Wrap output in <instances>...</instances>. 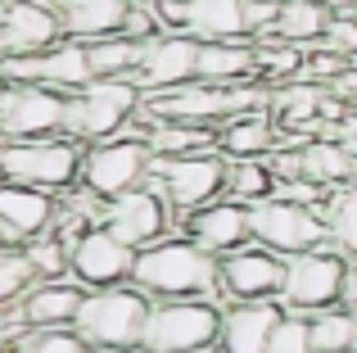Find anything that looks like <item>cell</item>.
I'll use <instances>...</instances> for the list:
<instances>
[{"instance_id": "6da1fadb", "label": "cell", "mask_w": 357, "mask_h": 353, "mask_svg": "<svg viewBox=\"0 0 357 353\" xmlns=\"http://www.w3.org/2000/svg\"><path fill=\"white\" fill-rule=\"evenodd\" d=\"M131 285L145 290L149 299H218V258L176 231L136 254Z\"/></svg>"}, {"instance_id": "7a4b0ae2", "label": "cell", "mask_w": 357, "mask_h": 353, "mask_svg": "<svg viewBox=\"0 0 357 353\" xmlns=\"http://www.w3.org/2000/svg\"><path fill=\"white\" fill-rule=\"evenodd\" d=\"M149 308H154V299L145 290H136V285L86 290L73 331L82 336V345L91 353H127V349H140Z\"/></svg>"}, {"instance_id": "3957f363", "label": "cell", "mask_w": 357, "mask_h": 353, "mask_svg": "<svg viewBox=\"0 0 357 353\" xmlns=\"http://www.w3.org/2000/svg\"><path fill=\"white\" fill-rule=\"evenodd\" d=\"M140 105H145V91L131 77H105V82H86L82 91L68 96V123L63 136H73L77 145H100L122 136L136 123Z\"/></svg>"}, {"instance_id": "277c9868", "label": "cell", "mask_w": 357, "mask_h": 353, "mask_svg": "<svg viewBox=\"0 0 357 353\" xmlns=\"http://www.w3.org/2000/svg\"><path fill=\"white\" fill-rule=\"evenodd\" d=\"M222 336L218 299H154L140 353H213Z\"/></svg>"}, {"instance_id": "5b68a950", "label": "cell", "mask_w": 357, "mask_h": 353, "mask_svg": "<svg viewBox=\"0 0 357 353\" xmlns=\"http://www.w3.org/2000/svg\"><path fill=\"white\" fill-rule=\"evenodd\" d=\"M82 154L73 136H45V141H5L0 150V181L36 186L50 195H68L82 181Z\"/></svg>"}, {"instance_id": "8992f818", "label": "cell", "mask_w": 357, "mask_h": 353, "mask_svg": "<svg viewBox=\"0 0 357 353\" xmlns=\"http://www.w3.org/2000/svg\"><path fill=\"white\" fill-rule=\"evenodd\" d=\"M149 163H154V150H149V141H145V127L131 123L122 136H114V141L86 145V154H82V181L77 186L109 204V200H118V195L145 186Z\"/></svg>"}, {"instance_id": "52a82bcc", "label": "cell", "mask_w": 357, "mask_h": 353, "mask_svg": "<svg viewBox=\"0 0 357 353\" xmlns=\"http://www.w3.org/2000/svg\"><path fill=\"white\" fill-rule=\"evenodd\" d=\"M145 186L163 195L167 209L176 213V222H181L185 213L222 200V190H227V159H222L218 150L185 154V159H154Z\"/></svg>"}, {"instance_id": "ba28073f", "label": "cell", "mask_w": 357, "mask_h": 353, "mask_svg": "<svg viewBox=\"0 0 357 353\" xmlns=\"http://www.w3.org/2000/svg\"><path fill=\"white\" fill-rule=\"evenodd\" d=\"M344 272H349V258L340 254L335 245L307 249V254L285 258V285H280V308L285 313H326L340 308V285Z\"/></svg>"}, {"instance_id": "9c48e42d", "label": "cell", "mask_w": 357, "mask_h": 353, "mask_svg": "<svg viewBox=\"0 0 357 353\" xmlns=\"http://www.w3.org/2000/svg\"><path fill=\"white\" fill-rule=\"evenodd\" d=\"M68 123V96L36 82H9L0 96V136L5 141H45L63 136Z\"/></svg>"}, {"instance_id": "30bf717a", "label": "cell", "mask_w": 357, "mask_h": 353, "mask_svg": "<svg viewBox=\"0 0 357 353\" xmlns=\"http://www.w3.org/2000/svg\"><path fill=\"white\" fill-rule=\"evenodd\" d=\"M249 222H253V245L271 249L280 258H294V254H307V249L331 245L321 213L303 209V204H289V200H276V195L253 204Z\"/></svg>"}, {"instance_id": "8fae6325", "label": "cell", "mask_w": 357, "mask_h": 353, "mask_svg": "<svg viewBox=\"0 0 357 353\" xmlns=\"http://www.w3.org/2000/svg\"><path fill=\"white\" fill-rule=\"evenodd\" d=\"M280 285H285V258L271 254L262 245H244L236 254L218 258V299L227 303H280Z\"/></svg>"}, {"instance_id": "7c38bea8", "label": "cell", "mask_w": 357, "mask_h": 353, "mask_svg": "<svg viewBox=\"0 0 357 353\" xmlns=\"http://www.w3.org/2000/svg\"><path fill=\"white\" fill-rule=\"evenodd\" d=\"M59 41H68L59 5H50V0H0V63L45 54Z\"/></svg>"}, {"instance_id": "4fadbf2b", "label": "cell", "mask_w": 357, "mask_h": 353, "mask_svg": "<svg viewBox=\"0 0 357 353\" xmlns=\"http://www.w3.org/2000/svg\"><path fill=\"white\" fill-rule=\"evenodd\" d=\"M100 227H109L122 245H131L140 254V249H149V245H158V240L176 236V213L167 209V200L158 190L136 186V190H127V195H118V200L105 204Z\"/></svg>"}, {"instance_id": "5bb4252c", "label": "cell", "mask_w": 357, "mask_h": 353, "mask_svg": "<svg viewBox=\"0 0 357 353\" xmlns=\"http://www.w3.org/2000/svg\"><path fill=\"white\" fill-rule=\"evenodd\" d=\"M136 272V249L122 245L109 227H91L86 236L73 245V281L82 290H114V285H131Z\"/></svg>"}, {"instance_id": "9a60e30c", "label": "cell", "mask_w": 357, "mask_h": 353, "mask_svg": "<svg viewBox=\"0 0 357 353\" xmlns=\"http://www.w3.org/2000/svg\"><path fill=\"white\" fill-rule=\"evenodd\" d=\"M195 73H199V41L185 32H158L154 41H145V54H140V68L131 82L145 96H163V91L195 82Z\"/></svg>"}, {"instance_id": "2e32d148", "label": "cell", "mask_w": 357, "mask_h": 353, "mask_svg": "<svg viewBox=\"0 0 357 353\" xmlns=\"http://www.w3.org/2000/svg\"><path fill=\"white\" fill-rule=\"evenodd\" d=\"M176 231L181 236H190L195 245L204 249V254H213V258H227V254H236V249L244 245H253V222H249V209L236 200H213V204H204V209H195V213H185L181 222H176Z\"/></svg>"}, {"instance_id": "e0dca14e", "label": "cell", "mask_w": 357, "mask_h": 353, "mask_svg": "<svg viewBox=\"0 0 357 353\" xmlns=\"http://www.w3.org/2000/svg\"><path fill=\"white\" fill-rule=\"evenodd\" d=\"M59 218V195L36 190V186L0 181V231L9 245H27V240L45 236Z\"/></svg>"}, {"instance_id": "ac0fdd59", "label": "cell", "mask_w": 357, "mask_h": 353, "mask_svg": "<svg viewBox=\"0 0 357 353\" xmlns=\"http://www.w3.org/2000/svg\"><path fill=\"white\" fill-rule=\"evenodd\" d=\"M280 303H227L222 308V336L218 353H267L271 349V331L280 322Z\"/></svg>"}, {"instance_id": "d6986e66", "label": "cell", "mask_w": 357, "mask_h": 353, "mask_svg": "<svg viewBox=\"0 0 357 353\" xmlns=\"http://www.w3.org/2000/svg\"><path fill=\"white\" fill-rule=\"evenodd\" d=\"M280 145V127L271 118V109H249V114H236L218 127V154L222 159H267Z\"/></svg>"}, {"instance_id": "ffe728a7", "label": "cell", "mask_w": 357, "mask_h": 353, "mask_svg": "<svg viewBox=\"0 0 357 353\" xmlns=\"http://www.w3.org/2000/svg\"><path fill=\"white\" fill-rule=\"evenodd\" d=\"M136 0H59V18H63V36L68 41H105L118 36L127 23Z\"/></svg>"}, {"instance_id": "44dd1931", "label": "cell", "mask_w": 357, "mask_h": 353, "mask_svg": "<svg viewBox=\"0 0 357 353\" xmlns=\"http://www.w3.org/2000/svg\"><path fill=\"white\" fill-rule=\"evenodd\" d=\"M195 82H208V87H244V82H258V54L253 41H199V73Z\"/></svg>"}, {"instance_id": "7402d4cb", "label": "cell", "mask_w": 357, "mask_h": 353, "mask_svg": "<svg viewBox=\"0 0 357 353\" xmlns=\"http://www.w3.org/2000/svg\"><path fill=\"white\" fill-rule=\"evenodd\" d=\"M185 36L195 41H244V0H185Z\"/></svg>"}, {"instance_id": "603a6c76", "label": "cell", "mask_w": 357, "mask_h": 353, "mask_svg": "<svg viewBox=\"0 0 357 353\" xmlns=\"http://www.w3.org/2000/svg\"><path fill=\"white\" fill-rule=\"evenodd\" d=\"M331 18H335L331 0H285V5H280V23H276V32H271L267 41H285V45L312 50V45H321Z\"/></svg>"}, {"instance_id": "cb8c5ba5", "label": "cell", "mask_w": 357, "mask_h": 353, "mask_svg": "<svg viewBox=\"0 0 357 353\" xmlns=\"http://www.w3.org/2000/svg\"><path fill=\"white\" fill-rule=\"evenodd\" d=\"M136 123L145 127V141L154 150V159H185V154H208L218 150V127H195V123H145L136 114Z\"/></svg>"}, {"instance_id": "d4e9b609", "label": "cell", "mask_w": 357, "mask_h": 353, "mask_svg": "<svg viewBox=\"0 0 357 353\" xmlns=\"http://www.w3.org/2000/svg\"><path fill=\"white\" fill-rule=\"evenodd\" d=\"M303 176L317 181L321 190H340V186H357V159L344 150L335 136H317L303 145Z\"/></svg>"}, {"instance_id": "484cf974", "label": "cell", "mask_w": 357, "mask_h": 353, "mask_svg": "<svg viewBox=\"0 0 357 353\" xmlns=\"http://www.w3.org/2000/svg\"><path fill=\"white\" fill-rule=\"evenodd\" d=\"M140 54L145 45L131 41V36H105V41H86V59H91V77L105 82V77H136L140 68Z\"/></svg>"}, {"instance_id": "4316f807", "label": "cell", "mask_w": 357, "mask_h": 353, "mask_svg": "<svg viewBox=\"0 0 357 353\" xmlns=\"http://www.w3.org/2000/svg\"><path fill=\"white\" fill-rule=\"evenodd\" d=\"M321 222H326L331 245L340 249L344 258H357V186H340V190L326 195Z\"/></svg>"}, {"instance_id": "83f0119b", "label": "cell", "mask_w": 357, "mask_h": 353, "mask_svg": "<svg viewBox=\"0 0 357 353\" xmlns=\"http://www.w3.org/2000/svg\"><path fill=\"white\" fill-rule=\"evenodd\" d=\"M222 195L236 200V204H244V209L271 200V195H276V176H271L267 159H236V163L227 159V190H222Z\"/></svg>"}, {"instance_id": "f1b7e54d", "label": "cell", "mask_w": 357, "mask_h": 353, "mask_svg": "<svg viewBox=\"0 0 357 353\" xmlns=\"http://www.w3.org/2000/svg\"><path fill=\"white\" fill-rule=\"evenodd\" d=\"M23 254H27V263H32L36 281H73V249L63 245L54 231H45V236L27 240Z\"/></svg>"}, {"instance_id": "f546056e", "label": "cell", "mask_w": 357, "mask_h": 353, "mask_svg": "<svg viewBox=\"0 0 357 353\" xmlns=\"http://www.w3.org/2000/svg\"><path fill=\"white\" fill-rule=\"evenodd\" d=\"M307 326H312V353H353L357 345V317H349L344 308L312 313Z\"/></svg>"}, {"instance_id": "4dcf8cb0", "label": "cell", "mask_w": 357, "mask_h": 353, "mask_svg": "<svg viewBox=\"0 0 357 353\" xmlns=\"http://www.w3.org/2000/svg\"><path fill=\"white\" fill-rule=\"evenodd\" d=\"M0 353H91L73 326L59 331H23V336L0 340Z\"/></svg>"}, {"instance_id": "1f68e13d", "label": "cell", "mask_w": 357, "mask_h": 353, "mask_svg": "<svg viewBox=\"0 0 357 353\" xmlns=\"http://www.w3.org/2000/svg\"><path fill=\"white\" fill-rule=\"evenodd\" d=\"M32 285H36V272H32V263H27L23 245L0 249V313L14 308V303L32 290Z\"/></svg>"}, {"instance_id": "d6a6232c", "label": "cell", "mask_w": 357, "mask_h": 353, "mask_svg": "<svg viewBox=\"0 0 357 353\" xmlns=\"http://www.w3.org/2000/svg\"><path fill=\"white\" fill-rule=\"evenodd\" d=\"M267 353H312V326L303 313H280Z\"/></svg>"}, {"instance_id": "836d02e7", "label": "cell", "mask_w": 357, "mask_h": 353, "mask_svg": "<svg viewBox=\"0 0 357 353\" xmlns=\"http://www.w3.org/2000/svg\"><path fill=\"white\" fill-rule=\"evenodd\" d=\"M158 32H163V23H158V14H154V0H149V5H131L127 23H122V36L145 45V41H154Z\"/></svg>"}, {"instance_id": "e575fe53", "label": "cell", "mask_w": 357, "mask_h": 353, "mask_svg": "<svg viewBox=\"0 0 357 353\" xmlns=\"http://www.w3.org/2000/svg\"><path fill=\"white\" fill-rule=\"evenodd\" d=\"M326 195H331V190H321V186H317V181H307V176H298V181H280V186H276V200L303 204V209H317V213H321Z\"/></svg>"}, {"instance_id": "d590c367", "label": "cell", "mask_w": 357, "mask_h": 353, "mask_svg": "<svg viewBox=\"0 0 357 353\" xmlns=\"http://www.w3.org/2000/svg\"><path fill=\"white\" fill-rule=\"evenodd\" d=\"M340 308L357 317V258H349V272H344V285H340Z\"/></svg>"}, {"instance_id": "8d00e7d4", "label": "cell", "mask_w": 357, "mask_h": 353, "mask_svg": "<svg viewBox=\"0 0 357 353\" xmlns=\"http://www.w3.org/2000/svg\"><path fill=\"white\" fill-rule=\"evenodd\" d=\"M335 141H340V145H344V150H349V154H353V159H357V109H353V114H349V118H344V123H340V127H335Z\"/></svg>"}, {"instance_id": "74e56055", "label": "cell", "mask_w": 357, "mask_h": 353, "mask_svg": "<svg viewBox=\"0 0 357 353\" xmlns=\"http://www.w3.org/2000/svg\"><path fill=\"white\" fill-rule=\"evenodd\" d=\"M5 87H9V82H5V73H0V96H5Z\"/></svg>"}, {"instance_id": "f35d334b", "label": "cell", "mask_w": 357, "mask_h": 353, "mask_svg": "<svg viewBox=\"0 0 357 353\" xmlns=\"http://www.w3.org/2000/svg\"><path fill=\"white\" fill-rule=\"evenodd\" d=\"M136 5H149V0H136Z\"/></svg>"}, {"instance_id": "ab89813d", "label": "cell", "mask_w": 357, "mask_h": 353, "mask_svg": "<svg viewBox=\"0 0 357 353\" xmlns=\"http://www.w3.org/2000/svg\"><path fill=\"white\" fill-rule=\"evenodd\" d=\"M127 353H140V349H127Z\"/></svg>"}, {"instance_id": "60d3db41", "label": "cell", "mask_w": 357, "mask_h": 353, "mask_svg": "<svg viewBox=\"0 0 357 353\" xmlns=\"http://www.w3.org/2000/svg\"><path fill=\"white\" fill-rule=\"evenodd\" d=\"M50 5H59V0H50Z\"/></svg>"}, {"instance_id": "b9f144b4", "label": "cell", "mask_w": 357, "mask_h": 353, "mask_svg": "<svg viewBox=\"0 0 357 353\" xmlns=\"http://www.w3.org/2000/svg\"><path fill=\"white\" fill-rule=\"evenodd\" d=\"M353 68H357V59H353Z\"/></svg>"}, {"instance_id": "7bdbcfd3", "label": "cell", "mask_w": 357, "mask_h": 353, "mask_svg": "<svg viewBox=\"0 0 357 353\" xmlns=\"http://www.w3.org/2000/svg\"><path fill=\"white\" fill-rule=\"evenodd\" d=\"M353 353H357V345H353Z\"/></svg>"}]
</instances>
